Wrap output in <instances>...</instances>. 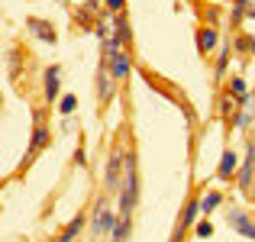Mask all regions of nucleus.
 <instances>
[{
	"label": "nucleus",
	"instance_id": "f257e3e1",
	"mask_svg": "<svg viewBox=\"0 0 255 242\" xmlns=\"http://www.w3.org/2000/svg\"><path fill=\"white\" fill-rule=\"evenodd\" d=\"M120 213L123 217H132V210H136L139 204V158L136 152H126V174H123V187H120Z\"/></svg>",
	"mask_w": 255,
	"mask_h": 242
},
{
	"label": "nucleus",
	"instance_id": "f03ea898",
	"mask_svg": "<svg viewBox=\"0 0 255 242\" xmlns=\"http://www.w3.org/2000/svg\"><path fill=\"white\" fill-rule=\"evenodd\" d=\"M123 174H126V152H123V142H117V145L110 149L107 171H104V187H107V194H120V187H123Z\"/></svg>",
	"mask_w": 255,
	"mask_h": 242
},
{
	"label": "nucleus",
	"instance_id": "7ed1b4c3",
	"mask_svg": "<svg viewBox=\"0 0 255 242\" xmlns=\"http://www.w3.org/2000/svg\"><path fill=\"white\" fill-rule=\"evenodd\" d=\"M117 220H120V213H113V210H110V200H107V194H100L97 204H94V226H91L94 239L113 236V226H117Z\"/></svg>",
	"mask_w": 255,
	"mask_h": 242
},
{
	"label": "nucleus",
	"instance_id": "20e7f679",
	"mask_svg": "<svg viewBox=\"0 0 255 242\" xmlns=\"http://www.w3.org/2000/svg\"><path fill=\"white\" fill-rule=\"evenodd\" d=\"M113 84H117V81H113V75H110V62H104V58H100V68H97V104L100 107L110 104L113 91H117Z\"/></svg>",
	"mask_w": 255,
	"mask_h": 242
},
{
	"label": "nucleus",
	"instance_id": "39448f33",
	"mask_svg": "<svg viewBox=\"0 0 255 242\" xmlns=\"http://www.w3.org/2000/svg\"><path fill=\"white\" fill-rule=\"evenodd\" d=\"M49 142H52V132H49V126H42V123H39L36 129H32L29 152H26V158H23V168H29V165H32V158H36V155H39V152H42Z\"/></svg>",
	"mask_w": 255,
	"mask_h": 242
},
{
	"label": "nucleus",
	"instance_id": "423d86ee",
	"mask_svg": "<svg viewBox=\"0 0 255 242\" xmlns=\"http://www.w3.org/2000/svg\"><path fill=\"white\" fill-rule=\"evenodd\" d=\"M107 62V58H104ZM129 71H132V55H129V49H123V52H117V55L110 58V75H113V81H126L129 78Z\"/></svg>",
	"mask_w": 255,
	"mask_h": 242
},
{
	"label": "nucleus",
	"instance_id": "0eeeda50",
	"mask_svg": "<svg viewBox=\"0 0 255 242\" xmlns=\"http://www.w3.org/2000/svg\"><path fill=\"white\" fill-rule=\"evenodd\" d=\"M252 171H255V142H249V155H246V161L239 165V171H236V184H239V191L249 194V187H252Z\"/></svg>",
	"mask_w": 255,
	"mask_h": 242
},
{
	"label": "nucleus",
	"instance_id": "6e6552de",
	"mask_svg": "<svg viewBox=\"0 0 255 242\" xmlns=\"http://www.w3.org/2000/svg\"><path fill=\"white\" fill-rule=\"evenodd\" d=\"M226 223L233 226V230L239 233V236H246V239H252L255 242V223L249 217H246L243 210H230V217H226Z\"/></svg>",
	"mask_w": 255,
	"mask_h": 242
},
{
	"label": "nucleus",
	"instance_id": "1a4fd4ad",
	"mask_svg": "<svg viewBox=\"0 0 255 242\" xmlns=\"http://www.w3.org/2000/svg\"><path fill=\"white\" fill-rule=\"evenodd\" d=\"M26 29L32 32L36 39H42V42H49V45H55V29H52V23H45V19H36V16H29L26 19Z\"/></svg>",
	"mask_w": 255,
	"mask_h": 242
},
{
	"label": "nucleus",
	"instance_id": "9d476101",
	"mask_svg": "<svg viewBox=\"0 0 255 242\" xmlns=\"http://www.w3.org/2000/svg\"><path fill=\"white\" fill-rule=\"evenodd\" d=\"M236 171H239V158H236V152H233V149H226L223 158H220L217 178H220V181H230V178H236Z\"/></svg>",
	"mask_w": 255,
	"mask_h": 242
},
{
	"label": "nucleus",
	"instance_id": "9b49d317",
	"mask_svg": "<svg viewBox=\"0 0 255 242\" xmlns=\"http://www.w3.org/2000/svg\"><path fill=\"white\" fill-rule=\"evenodd\" d=\"M84 223H87V213H78L75 220H71L68 226H65L62 233H58V242H75L78 236H81V230H84Z\"/></svg>",
	"mask_w": 255,
	"mask_h": 242
},
{
	"label": "nucleus",
	"instance_id": "f8f14e48",
	"mask_svg": "<svg viewBox=\"0 0 255 242\" xmlns=\"http://www.w3.org/2000/svg\"><path fill=\"white\" fill-rule=\"evenodd\" d=\"M58 75H62V65H52L49 71H45V100H55L58 91H62V84H58Z\"/></svg>",
	"mask_w": 255,
	"mask_h": 242
},
{
	"label": "nucleus",
	"instance_id": "ddd939ff",
	"mask_svg": "<svg viewBox=\"0 0 255 242\" xmlns=\"http://www.w3.org/2000/svg\"><path fill=\"white\" fill-rule=\"evenodd\" d=\"M217 42H220V36H217L213 26H204V29L197 32V49L204 52V55H207V52H213V45H217Z\"/></svg>",
	"mask_w": 255,
	"mask_h": 242
},
{
	"label": "nucleus",
	"instance_id": "4468645a",
	"mask_svg": "<svg viewBox=\"0 0 255 242\" xmlns=\"http://www.w3.org/2000/svg\"><path fill=\"white\" fill-rule=\"evenodd\" d=\"M129 233H132V217H123V213H120L117 226H113L110 242H129Z\"/></svg>",
	"mask_w": 255,
	"mask_h": 242
},
{
	"label": "nucleus",
	"instance_id": "2eb2a0df",
	"mask_svg": "<svg viewBox=\"0 0 255 242\" xmlns=\"http://www.w3.org/2000/svg\"><path fill=\"white\" fill-rule=\"evenodd\" d=\"M113 36H117L120 42L129 49V42H132V26H129V16H126V13H120V16H117V29H113Z\"/></svg>",
	"mask_w": 255,
	"mask_h": 242
},
{
	"label": "nucleus",
	"instance_id": "dca6fc26",
	"mask_svg": "<svg viewBox=\"0 0 255 242\" xmlns=\"http://www.w3.org/2000/svg\"><path fill=\"white\" fill-rule=\"evenodd\" d=\"M97 3H100V0H87V3L81 6V13H78V26H84V29H91V19H94V16H100Z\"/></svg>",
	"mask_w": 255,
	"mask_h": 242
},
{
	"label": "nucleus",
	"instance_id": "f3484780",
	"mask_svg": "<svg viewBox=\"0 0 255 242\" xmlns=\"http://www.w3.org/2000/svg\"><path fill=\"white\" fill-rule=\"evenodd\" d=\"M249 6H252V0H236V3H233V13H230V23L239 26L246 19V13H249Z\"/></svg>",
	"mask_w": 255,
	"mask_h": 242
},
{
	"label": "nucleus",
	"instance_id": "a211bd4d",
	"mask_svg": "<svg viewBox=\"0 0 255 242\" xmlns=\"http://www.w3.org/2000/svg\"><path fill=\"white\" fill-rule=\"evenodd\" d=\"M226 62H230V42H220V58H217V68H213L217 78L226 75Z\"/></svg>",
	"mask_w": 255,
	"mask_h": 242
},
{
	"label": "nucleus",
	"instance_id": "6ab92c4d",
	"mask_svg": "<svg viewBox=\"0 0 255 242\" xmlns=\"http://www.w3.org/2000/svg\"><path fill=\"white\" fill-rule=\"evenodd\" d=\"M230 94H233V100H246V97H249V91H246V81H243V78H233V81H230Z\"/></svg>",
	"mask_w": 255,
	"mask_h": 242
},
{
	"label": "nucleus",
	"instance_id": "aec40b11",
	"mask_svg": "<svg viewBox=\"0 0 255 242\" xmlns=\"http://www.w3.org/2000/svg\"><path fill=\"white\" fill-rule=\"evenodd\" d=\"M217 207H220V194H217V191H213V194H207V197L200 200V213H204V217H207V213H213Z\"/></svg>",
	"mask_w": 255,
	"mask_h": 242
},
{
	"label": "nucleus",
	"instance_id": "412c9836",
	"mask_svg": "<svg viewBox=\"0 0 255 242\" xmlns=\"http://www.w3.org/2000/svg\"><path fill=\"white\" fill-rule=\"evenodd\" d=\"M58 110H62L65 117H71V113L78 110V97H75V94H65V97H62V104H58Z\"/></svg>",
	"mask_w": 255,
	"mask_h": 242
},
{
	"label": "nucleus",
	"instance_id": "4be33fe9",
	"mask_svg": "<svg viewBox=\"0 0 255 242\" xmlns=\"http://www.w3.org/2000/svg\"><path fill=\"white\" fill-rule=\"evenodd\" d=\"M104 3H107L104 10H107V13H113V16H120V13L126 10V0H104Z\"/></svg>",
	"mask_w": 255,
	"mask_h": 242
},
{
	"label": "nucleus",
	"instance_id": "5701e85b",
	"mask_svg": "<svg viewBox=\"0 0 255 242\" xmlns=\"http://www.w3.org/2000/svg\"><path fill=\"white\" fill-rule=\"evenodd\" d=\"M194 233H197V236H200V239H204V236H210V233H213V226H210V223H207V220H200V223H197V226H194Z\"/></svg>",
	"mask_w": 255,
	"mask_h": 242
},
{
	"label": "nucleus",
	"instance_id": "b1692460",
	"mask_svg": "<svg viewBox=\"0 0 255 242\" xmlns=\"http://www.w3.org/2000/svg\"><path fill=\"white\" fill-rule=\"evenodd\" d=\"M249 52L255 55V36H249Z\"/></svg>",
	"mask_w": 255,
	"mask_h": 242
},
{
	"label": "nucleus",
	"instance_id": "393cba45",
	"mask_svg": "<svg viewBox=\"0 0 255 242\" xmlns=\"http://www.w3.org/2000/svg\"><path fill=\"white\" fill-rule=\"evenodd\" d=\"M246 16H249V19H255V3L249 6V13H246Z\"/></svg>",
	"mask_w": 255,
	"mask_h": 242
},
{
	"label": "nucleus",
	"instance_id": "a878e982",
	"mask_svg": "<svg viewBox=\"0 0 255 242\" xmlns=\"http://www.w3.org/2000/svg\"><path fill=\"white\" fill-rule=\"evenodd\" d=\"M62 3H68V0H62Z\"/></svg>",
	"mask_w": 255,
	"mask_h": 242
},
{
	"label": "nucleus",
	"instance_id": "bb28decb",
	"mask_svg": "<svg viewBox=\"0 0 255 242\" xmlns=\"http://www.w3.org/2000/svg\"><path fill=\"white\" fill-rule=\"evenodd\" d=\"M0 104H3V97H0Z\"/></svg>",
	"mask_w": 255,
	"mask_h": 242
},
{
	"label": "nucleus",
	"instance_id": "cd10ccee",
	"mask_svg": "<svg viewBox=\"0 0 255 242\" xmlns=\"http://www.w3.org/2000/svg\"><path fill=\"white\" fill-rule=\"evenodd\" d=\"M210 3H213V0H210Z\"/></svg>",
	"mask_w": 255,
	"mask_h": 242
}]
</instances>
